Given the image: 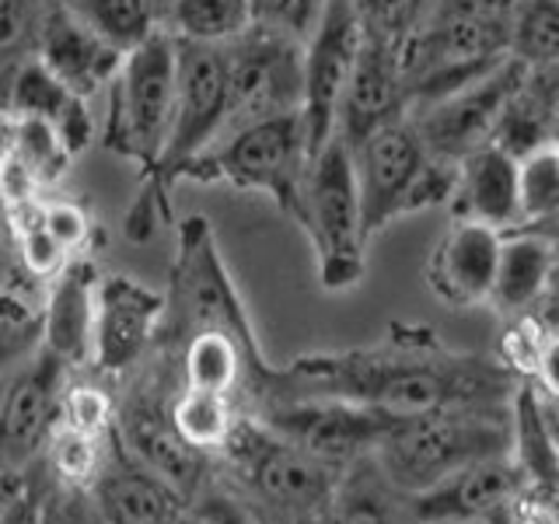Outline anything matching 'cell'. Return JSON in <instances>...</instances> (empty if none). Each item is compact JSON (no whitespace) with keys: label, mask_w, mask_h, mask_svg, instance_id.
I'll list each match as a JSON object with an SVG mask.
<instances>
[{"label":"cell","mask_w":559,"mask_h":524,"mask_svg":"<svg viewBox=\"0 0 559 524\" xmlns=\"http://www.w3.org/2000/svg\"><path fill=\"white\" fill-rule=\"evenodd\" d=\"M518 389L521 378L500 360L448 349L427 325H392L384 343L297 357L273 374L259 409L287 395L346 398L392 416L433 409H511Z\"/></svg>","instance_id":"1"},{"label":"cell","mask_w":559,"mask_h":524,"mask_svg":"<svg viewBox=\"0 0 559 524\" xmlns=\"http://www.w3.org/2000/svg\"><path fill=\"white\" fill-rule=\"evenodd\" d=\"M514 451V406L511 409H433L392 416L374 451L399 489L409 497L444 483L459 468Z\"/></svg>","instance_id":"2"},{"label":"cell","mask_w":559,"mask_h":524,"mask_svg":"<svg viewBox=\"0 0 559 524\" xmlns=\"http://www.w3.org/2000/svg\"><path fill=\"white\" fill-rule=\"evenodd\" d=\"M217 468L284 524L332 511L343 479V468L314 458L252 413H241L217 454Z\"/></svg>","instance_id":"3"},{"label":"cell","mask_w":559,"mask_h":524,"mask_svg":"<svg viewBox=\"0 0 559 524\" xmlns=\"http://www.w3.org/2000/svg\"><path fill=\"white\" fill-rule=\"evenodd\" d=\"M311 151L305 133V116L287 112L241 127L221 144L210 147L186 171L189 182H227L245 192H266L290 221H305V186H308Z\"/></svg>","instance_id":"4"},{"label":"cell","mask_w":559,"mask_h":524,"mask_svg":"<svg viewBox=\"0 0 559 524\" xmlns=\"http://www.w3.org/2000/svg\"><path fill=\"white\" fill-rule=\"evenodd\" d=\"M175 92H179V43L171 32H154L147 43L127 52L119 74L109 84V119H105V151L154 171L168 147Z\"/></svg>","instance_id":"5"},{"label":"cell","mask_w":559,"mask_h":524,"mask_svg":"<svg viewBox=\"0 0 559 524\" xmlns=\"http://www.w3.org/2000/svg\"><path fill=\"white\" fill-rule=\"evenodd\" d=\"M301 227L319 252V273L325 290H346L364 276V203L357 182V162L346 140L336 133L308 168L305 221Z\"/></svg>","instance_id":"6"},{"label":"cell","mask_w":559,"mask_h":524,"mask_svg":"<svg viewBox=\"0 0 559 524\" xmlns=\"http://www.w3.org/2000/svg\"><path fill=\"white\" fill-rule=\"evenodd\" d=\"M175 392H179L175 371L165 374L162 364L147 367V371L136 367V374L116 395V437L127 444L133 458L157 472V476L171 483L192 503V497L217 472V458L197 451L179 433V427H175L171 416Z\"/></svg>","instance_id":"7"},{"label":"cell","mask_w":559,"mask_h":524,"mask_svg":"<svg viewBox=\"0 0 559 524\" xmlns=\"http://www.w3.org/2000/svg\"><path fill=\"white\" fill-rule=\"evenodd\" d=\"M224 49H227L224 136H231L241 127H252L259 119L305 109V43L252 25Z\"/></svg>","instance_id":"8"},{"label":"cell","mask_w":559,"mask_h":524,"mask_svg":"<svg viewBox=\"0 0 559 524\" xmlns=\"http://www.w3.org/2000/svg\"><path fill=\"white\" fill-rule=\"evenodd\" d=\"M528 74H532L528 63L507 57L493 70H486L483 78L462 84L459 92L419 105V109L409 112V119L416 122V130L433 157H444V162L459 165L472 151L493 144L500 122L507 109L514 105Z\"/></svg>","instance_id":"9"},{"label":"cell","mask_w":559,"mask_h":524,"mask_svg":"<svg viewBox=\"0 0 559 524\" xmlns=\"http://www.w3.org/2000/svg\"><path fill=\"white\" fill-rule=\"evenodd\" d=\"M367 39L360 0H325L319 25L305 43V133L311 162L336 136L340 105Z\"/></svg>","instance_id":"10"},{"label":"cell","mask_w":559,"mask_h":524,"mask_svg":"<svg viewBox=\"0 0 559 524\" xmlns=\"http://www.w3.org/2000/svg\"><path fill=\"white\" fill-rule=\"evenodd\" d=\"M262 424H270L287 441L305 448L314 458H322L336 468L354 465L357 458L374 454L384 430L392 424V413L360 406L346 398L325 395H287L266 402L259 413Z\"/></svg>","instance_id":"11"},{"label":"cell","mask_w":559,"mask_h":524,"mask_svg":"<svg viewBox=\"0 0 559 524\" xmlns=\"http://www.w3.org/2000/svg\"><path fill=\"white\" fill-rule=\"evenodd\" d=\"M165 314H168L165 294L144 287L140 279L127 273L102 276L92 371L112 381L133 374L157 349Z\"/></svg>","instance_id":"12"},{"label":"cell","mask_w":559,"mask_h":524,"mask_svg":"<svg viewBox=\"0 0 559 524\" xmlns=\"http://www.w3.org/2000/svg\"><path fill=\"white\" fill-rule=\"evenodd\" d=\"M70 367L43 346L22 371L8 381L0 409V462L14 472H32L43 462L52 433L63 424V384Z\"/></svg>","instance_id":"13"},{"label":"cell","mask_w":559,"mask_h":524,"mask_svg":"<svg viewBox=\"0 0 559 524\" xmlns=\"http://www.w3.org/2000/svg\"><path fill=\"white\" fill-rule=\"evenodd\" d=\"M354 162L364 203V231L367 238H374L384 224L406 214L409 189L430 162V151L416 122L402 116L367 136L360 147H354Z\"/></svg>","instance_id":"14"},{"label":"cell","mask_w":559,"mask_h":524,"mask_svg":"<svg viewBox=\"0 0 559 524\" xmlns=\"http://www.w3.org/2000/svg\"><path fill=\"white\" fill-rule=\"evenodd\" d=\"M35 57L74 95L95 98L102 87L112 84L127 52L102 39L95 28H87L63 0H46Z\"/></svg>","instance_id":"15"},{"label":"cell","mask_w":559,"mask_h":524,"mask_svg":"<svg viewBox=\"0 0 559 524\" xmlns=\"http://www.w3.org/2000/svg\"><path fill=\"white\" fill-rule=\"evenodd\" d=\"M503 231L483 221L454 217L451 227L437 241L427 259V287L437 301L451 308H479L489 305L497 284Z\"/></svg>","instance_id":"16"},{"label":"cell","mask_w":559,"mask_h":524,"mask_svg":"<svg viewBox=\"0 0 559 524\" xmlns=\"http://www.w3.org/2000/svg\"><path fill=\"white\" fill-rule=\"evenodd\" d=\"M87 497H92L105 524H171L189 511V500L179 489L151 472L140 458H133L116 430L109 437L105 465L87 489Z\"/></svg>","instance_id":"17"},{"label":"cell","mask_w":559,"mask_h":524,"mask_svg":"<svg viewBox=\"0 0 559 524\" xmlns=\"http://www.w3.org/2000/svg\"><path fill=\"white\" fill-rule=\"evenodd\" d=\"M409 116L406 81L399 74L392 39L367 28V39L360 49V60L354 67V78L340 105L336 133L349 144V151L360 147L367 136L378 133L389 122Z\"/></svg>","instance_id":"18"},{"label":"cell","mask_w":559,"mask_h":524,"mask_svg":"<svg viewBox=\"0 0 559 524\" xmlns=\"http://www.w3.org/2000/svg\"><path fill=\"white\" fill-rule=\"evenodd\" d=\"M524 486L528 483H524V472L514 462V454H493V458L472 462L444 483L416 493L413 507L424 524H454L511 511Z\"/></svg>","instance_id":"19"},{"label":"cell","mask_w":559,"mask_h":524,"mask_svg":"<svg viewBox=\"0 0 559 524\" xmlns=\"http://www.w3.org/2000/svg\"><path fill=\"white\" fill-rule=\"evenodd\" d=\"M98 270L87 255H74L52 276L49 301L43 308L46 349L57 354L70 371L92 367L95 346V311H98Z\"/></svg>","instance_id":"20"},{"label":"cell","mask_w":559,"mask_h":524,"mask_svg":"<svg viewBox=\"0 0 559 524\" xmlns=\"http://www.w3.org/2000/svg\"><path fill=\"white\" fill-rule=\"evenodd\" d=\"M454 217L483 221L497 231L521 227V182H518V154L500 147L497 140L459 162V186L451 200Z\"/></svg>","instance_id":"21"},{"label":"cell","mask_w":559,"mask_h":524,"mask_svg":"<svg viewBox=\"0 0 559 524\" xmlns=\"http://www.w3.org/2000/svg\"><path fill=\"white\" fill-rule=\"evenodd\" d=\"M556 273V249L546 235H503L497 284L489 294V308L503 319H518V314H532L542 297H546Z\"/></svg>","instance_id":"22"},{"label":"cell","mask_w":559,"mask_h":524,"mask_svg":"<svg viewBox=\"0 0 559 524\" xmlns=\"http://www.w3.org/2000/svg\"><path fill=\"white\" fill-rule=\"evenodd\" d=\"M8 116L46 119L49 127H57V133L67 140V147L74 157L81 151H87V144L95 140V122H92V112H87V98L63 87L39 63V57L25 60V67L17 70L14 92L8 102Z\"/></svg>","instance_id":"23"},{"label":"cell","mask_w":559,"mask_h":524,"mask_svg":"<svg viewBox=\"0 0 559 524\" xmlns=\"http://www.w3.org/2000/svg\"><path fill=\"white\" fill-rule=\"evenodd\" d=\"M332 514L336 524H424L416 517L413 497L384 476L374 454L343 468Z\"/></svg>","instance_id":"24"},{"label":"cell","mask_w":559,"mask_h":524,"mask_svg":"<svg viewBox=\"0 0 559 524\" xmlns=\"http://www.w3.org/2000/svg\"><path fill=\"white\" fill-rule=\"evenodd\" d=\"M252 28V0H171L165 32L186 43L227 46Z\"/></svg>","instance_id":"25"},{"label":"cell","mask_w":559,"mask_h":524,"mask_svg":"<svg viewBox=\"0 0 559 524\" xmlns=\"http://www.w3.org/2000/svg\"><path fill=\"white\" fill-rule=\"evenodd\" d=\"M63 4L122 52L165 28V8L157 0H63Z\"/></svg>","instance_id":"26"},{"label":"cell","mask_w":559,"mask_h":524,"mask_svg":"<svg viewBox=\"0 0 559 524\" xmlns=\"http://www.w3.org/2000/svg\"><path fill=\"white\" fill-rule=\"evenodd\" d=\"M171 416H175V427H179V433L192 448L210 454V458H217L235 424L241 419V406L227 395L179 389L171 398Z\"/></svg>","instance_id":"27"},{"label":"cell","mask_w":559,"mask_h":524,"mask_svg":"<svg viewBox=\"0 0 559 524\" xmlns=\"http://www.w3.org/2000/svg\"><path fill=\"white\" fill-rule=\"evenodd\" d=\"M0 144L22 157L25 168L46 189L57 179H63V171L74 162V154H70L67 140L57 133V127H49L46 119H35V116H4Z\"/></svg>","instance_id":"28"},{"label":"cell","mask_w":559,"mask_h":524,"mask_svg":"<svg viewBox=\"0 0 559 524\" xmlns=\"http://www.w3.org/2000/svg\"><path fill=\"white\" fill-rule=\"evenodd\" d=\"M109 437H92V433H81L74 427L60 424L57 433H52L46 454H43V468L49 472L52 486L57 489H81V493H87L92 483L98 479L102 465H105Z\"/></svg>","instance_id":"29"},{"label":"cell","mask_w":559,"mask_h":524,"mask_svg":"<svg viewBox=\"0 0 559 524\" xmlns=\"http://www.w3.org/2000/svg\"><path fill=\"white\" fill-rule=\"evenodd\" d=\"M511 57L538 67H559V0H518L511 17Z\"/></svg>","instance_id":"30"},{"label":"cell","mask_w":559,"mask_h":524,"mask_svg":"<svg viewBox=\"0 0 559 524\" xmlns=\"http://www.w3.org/2000/svg\"><path fill=\"white\" fill-rule=\"evenodd\" d=\"M518 182L524 224L559 214V140H546L518 157Z\"/></svg>","instance_id":"31"},{"label":"cell","mask_w":559,"mask_h":524,"mask_svg":"<svg viewBox=\"0 0 559 524\" xmlns=\"http://www.w3.org/2000/svg\"><path fill=\"white\" fill-rule=\"evenodd\" d=\"M60 419L67 427L92 437H109L116 430V392L109 384H102V374H78L70 371L63 384V406Z\"/></svg>","instance_id":"32"},{"label":"cell","mask_w":559,"mask_h":524,"mask_svg":"<svg viewBox=\"0 0 559 524\" xmlns=\"http://www.w3.org/2000/svg\"><path fill=\"white\" fill-rule=\"evenodd\" d=\"M46 343L43 311H28L22 301L0 294V384L11 381Z\"/></svg>","instance_id":"33"},{"label":"cell","mask_w":559,"mask_h":524,"mask_svg":"<svg viewBox=\"0 0 559 524\" xmlns=\"http://www.w3.org/2000/svg\"><path fill=\"white\" fill-rule=\"evenodd\" d=\"M189 514L197 524H284L270 511H262L252 497H245L231 479L221 476V468L210 476V483L200 493L192 497Z\"/></svg>","instance_id":"34"},{"label":"cell","mask_w":559,"mask_h":524,"mask_svg":"<svg viewBox=\"0 0 559 524\" xmlns=\"http://www.w3.org/2000/svg\"><path fill=\"white\" fill-rule=\"evenodd\" d=\"M546 340H549V325L542 322L535 311L507 319V325L500 332V343H497V360L507 367V371H514L521 381H532Z\"/></svg>","instance_id":"35"},{"label":"cell","mask_w":559,"mask_h":524,"mask_svg":"<svg viewBox=\"0 0 559 524\" xmlns=\"http://www.w3.org/2000/svg\"><path fill=\"white\" fill-rule=\"evenodd\" d=\"M322 11L325 0H252V25L287 35V39L297 43H308Z\"/></svg>","instance_id":"36"},{"label":"cell","mask_w":559,"mask_h":524,"mask_svg":"<svg viewBox=\"0 0 559 524\" xmlns=\"http://www.w3.org/2000/svg\"><path fill=\"white\" fill-rule=\"evenodd\" d=\"M46 231L63 245L67 255H81V249H87V238H92V217L84 214V206L70 203V200H52L46 203Z\"/></svg>","instance_id":"37"},{"label":"cell","mask_w":559,"mask_h":524,"mask_svg":"<svg viewBox=\"0 0 559 524\" xmlns=\"http://www.w3.org/2000/svg\"><path fill=\"white\" fill-rule=\"evenodd\" d=\"M46 524H105L81 489H52L46 497Z\"/></svg>","instance_id":"38"},{"label":"cell","mask_w":559,"mask_h":524,"mask_svg":"<svg viewBox=\"0 0 559 524\" xmlns=\"http://www.w3.org/2000/svg\"><path fill=\"white\" fill-rule=\"evenodd\" d=\"M528 384H535V392L542 398H559V329H552V325H549V340L542 346L538 367Z\"/></svg>","instance_id":"39"},{"label":"cell","mask_w":559,"mask_h":524,"mask_svg":"<svg viewBox=\"0 0 559 524\" xmlns=\"http://www.w3.org/2000/svg\"><path fill=\"white\" fill-rule=\"evenodd\" d=\"M441 8L459 11V14H468V17H483V22L511 25L518 0H444Z\"/></svg>","instance_id":"40"},{"label":"cell","mask_w":559,"mask_h":524,"mask_svg":"<svg viewBox=\"0 0 559 524\" xmlns=\"http://www.w3.org/2000/svg\"><path fill=\"white\" fill-rule=\"evenodd\" d=\"M511 524H559V500L521 493L511 507Z\"/></svg>","instance_id":"41"},{"label":"cell","mask_w":559,"mask_h":524,"mask_svg":"<svg viewBox=\"0 0 559 524\" xmlns=\"http://www.w3.org/2000/svg\"><path fill=\"white\" fill-rule=\"evenodd\" d=\"M28 483H32V472H14L11 465L0 462V521H4L14 503L28 493Z\"/></svg>","instance_id":"42"},{"label":"cell","mask_w":559,"mask_h":524,"mask_svg":"<svg viewBox=\"0 0 559 524\" xmlns=\"http://www.w3.org/2000/svg\"><path fill=\"white\" fill-rule=\"evenodd\" d=\"M538 402H542V419H546V427H549L552 441L559 448V398H542L538 395Z\"/></svg>","instance_id":"43"},{"label":"cell","mask_w":559,"mask_h":524,"mask_svg":"<svg viewBox=\"0 0 559 524\" xmlns=\"http://www.w3.org/2000/svg\"><path fill=\"white\" fill-rule=\"evenodd\" d=\"M0 235H4L8 241H11V235H14V203L8 200L4 186H0Z\"/></svg>","instance_id":"44"},{"label":"cell","mask_w":559,"mask_h":524,"mask_svg":"<svg viewBox=\"0 0 559 524\" xmlns=\"http://www.w3.org/2000/svg\"><path fill=\"white\" fill-rule=\"evenodd\" d=\"M454 524H511V511L486 514V517H472V521H454Z\"/></svg>","instance_id":"45"},{"label":"cell","mask_w":559,"mask_h":524,"mask_svg":"<svg viewBox=\"0 0 559 524\" xmlns=\"http://www.w3.org/2000/svg\"><path fill=\"white\" fill-rule=\"evenodd\" d=\"M294 524H336V514L325 511V514H311V517H301V521H294Z\"/></svg>","instance_id":"46"},{"label":"cell","mask_w":559,"mask_h":524,"mask_svg":"<svg viewBox=\"0 0 559 524\" xmlns=\"http://www.w3.org/2000/svg\"><path fill=\"white\" fill-rule=\"evenodd\" d=\"M171 524H197V521H192V514H189V511H186V514H182V517H179V521H171Z\"/></svg>","instance_id":"47"},{"label":"cell","mask_w":559,"mask_h":524,"mask_svg":"<svg viewBox=\"0 0 559 524\" xmlns=\"http://www.w3.org/2000/svg\"><path fill=\"white\" fill-rule=\"evenodd\" d=\"M4 392H8V381L0 384V409H4Z\"/></svg>","instance_id":"48"},{"label":"cell","mask_w":559,"mask_h":524,"mask_svg":"<svg viewBox=\"0 0 559 524\" xmlns=\"http://www.w3.org/2000/svg\"><path fill=\"white\" fill-rule=\"evenodd\" d=\"M157 4H162V8H165V14H168V4H171V0H157Z\"/></svg>","instance_id":"49"},{"label":"cell","mask_w":559,"mask_h":524,"mask_svg":"<svg viewBox=\"0 0 559 524\" xmlns=\"http://www.w3.org/2000/svg\"><path fill=\"white\" fill-rule=\"evenodd\" d=\"M43 524H46V511H43Z\"/></svg>","instance_id":"50"}]
</instances>
